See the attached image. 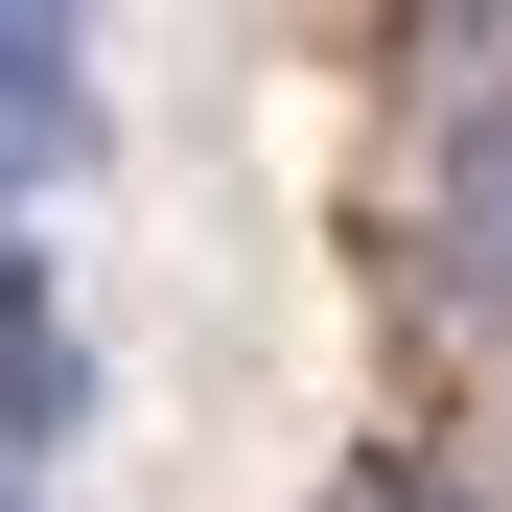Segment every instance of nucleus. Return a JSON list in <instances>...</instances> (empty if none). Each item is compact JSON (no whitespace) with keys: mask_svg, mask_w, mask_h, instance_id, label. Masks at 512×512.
<instances>
[{"mask_svg":"<svg viewBox=\"0 0 512 512\" xmlns=\"http://www.w3.org/2000/svg\"><path fill=\"white\" fill-rule=\"evenodd\" d=\"M419 47H443L466 94H512V0H419Z\"/></svg>","mask_w":512,"mask_h":512,"instance_id":"obj_5","label":"nucleus"},{"mask_svg":"<svg viewBox=\"0 0 512 512\" xmlns=\"http://www.w3.org/2000/svg\"><path fill=\"white\" fill-rule=\"evenodd\" d=\"M419 303L512 373V94H443V140H419Z\"/></svg>","mask_w":512,"mask_h":512,"instance_id":"obj_1","label":"nucleus"},{"mask_svg":"<svg viewBox=\"0 0 512 512\" xmlns=\"http://www.w3.org/2000/svg\"><path fill=\"white\" fill-rule=\"evenodd\" d=\"M94 163V0H0V187Z\"/></svg>","mask_w":512,"mask_h":512,"instance_id":"obj_2","label":"nucleus"},{"mask_svg":"<svg viewBox=\"0 0 512 512\" xmlns=\"http://www.w3.org/2000/svg\"><path fill=\"white\" fill-rule=\"evenodd\" d=\"M326 512H489V489H466V466H419V443H373V466L326 489Z\"/></svg>","mask_w":512,"mask_h":512,"instance_id":"obj_4","label":"nucleus"},{"mask_svg":"<svg viewBox=\"0 0 512 512\" xmlns=\"http://www.w3.org/2000/svg\"><path fill=\"white\" fill-rule=\"evenodd\" d=\"M70 419H94V350L47 280H0V443H70Z\"/></svg>","mask_w":512,"mask_h":512,"instance_id":"obj_3","label":"nucleus"}]
</instances>
